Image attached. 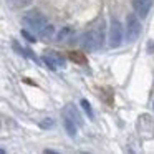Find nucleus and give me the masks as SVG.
Returning <instances> with one entry per match:
<instances>
[{"label":"nucleus","mask_w":154,"mask_h":154,"mask_svg":"<svg viewBox=\"0 0 154 154\" xmlns=\"http://www.w3.org/2000/svg\"><path fill=\"white\" fill-rule=\"evenodd\" d=\"M104 33H103V25L101 28H91V30L85 32L80 38V45L86 51H96L103 47Z\"/></svg>","instance_id":"f257e3e1"},{"label":"nucleus","mask_w":154,"mask_h":154,"mask_svg":"<svg viewBox=\"0 0 154 154\" xmlns=\"http://www.w3.org/2000/svg\"><path fill=\"white\" fill-rule=\"evenodd\" d=\"M139 33H141V22L137 20V14L136 12L134 14H128V17H126V40L129 43H133V42L137 40Z\"/></svg>","instance_id":"7ed1b4c3"},{"label":"nucleus","mask_w":154,"mask_h":154,"mask_svg":"<svg viewBox=\"0 0 154 154\" xmlns=\"http://www.w3.org/2000/svg\"><path fill=\"white\" fill-rule=\"evenodd\" d=\"M53 33H55V27L53 25H45L43 28H42V32H40V37L42 38H51L53 37Z\"/></svg>","instance_id":"1a4fd4ad"},{"label":"nucleus","mask_w":154,"mask_h":154,"mask_svg":"<svg viewBox=\"0 0 154 154\" xmlns=\"http://www.w3.org/2000/svg\"><path fill=\"white\" fill-rule=\"evenodd\" d=\"M63 114H66V116H70L71 119L75 121V123L78 124V126H81L83 124V118H81L80 111H78V108L75 106V104H66V106L63 108Z\"/></svg>","instance_id":"423d86ee"},{"label":"nucleus","mask_w":154,"mask_h":154,"mask_svg":"<svg viewBox=\"0 0 154 154\" xmlns=\"http://www.w3.org/2000/svg\"><path fill=\"white\" fill-rule=\"evenodd\" d=\"M151 7H152V0H133V8L141 18L147 17Z\"/></svg>","instance_id":"39448f33"},{"label":"nucleus","mask_w":154,"mask_h":154,"mask_svg":"<svg viewBox=\"0 0 154 154\" xmlns=\"http://www.w3.org/2000/svg\"><path fill=\"white\" fill-rule=\"evenodd\" d=\"M12 47H14L15 50L18 51V55H23V57L27 55V53H23V48H22V47H18V43H17V42H14V43H12Z\"/></svg>","instance_id":"dca6fc26"},{"label":"nucleus","mask_w":154,"mask_h":154,"mask_svg":"<svg viewBox=\"0 0 154 154\" xmlns=\"http://www.w3.org/2000/svg\"><path fill=\"white\" fill-rule=\"evenodd\" d=\"M43 63L47 65V66L50 68V70H57V68H58V63H57V60H55V58L51 57V55H48V53L43 57Z\"/></svg>","instance_id":"9d476101"},{"label":"nucleus","mask_w":154,"mask_h":154,"mask_svg":"<svg viewBox=\"0 0 154 154\" xmlns=\"http://www.w3.org/2000/svg\"><path fill=\"white\" fill-rule=\"evenodd\" d=\"M63 126H65V129H66L68 136H71V137L76 136V124H75V121L71 119L70 116H66V114H63Z\"/></svg>","instance_id":"0eeeda50"},{"label":"nucleus","mask_w":154,"mask_h":154,"mask_svg":"<svg viewBox=\"0 0 154 154\" xmlns=\"http://www.w3.org/2000/svg\"><path fill=\"white\" fill-rule=\"evenodd\" d=\"M73 33H75V30L71 27H63L60 30V33H58L57 38H58V42H65V40H68V38H70Z\"/></svg>","instance_id":"6e6552de"},{"label":"nucleus","mask_w":154,"mask_h":154,"mask_svg":"<svg viewBox=\"0 0 154 154\" xmlns=\"http://www.w3.org/2000/svg\"><path fill=\"white\" fill-rule=\"evenodd\" d=\"M81 106H83V109H85V113L88 114V116L91 118V119H93L94 118V113H93V109H91V104L88 103L86 100H81Z\"/></svg>","instance_id":"f8f14e48"},{"label":"nucleus","mask_w":154,"mask_h":154,"mask_svg":"<svg viewBox=\"0 0 154 154\" xmlns=\"http://www.w3.org/2000/svg\"><path fill=\"white\" fill-rule=\"evenodd\" d=\"M53 126H55V121L51 119V118H45V119L40 121V128H42V129H51Z\"/></svg>","instance_id":"9b49d317"},{"label":"nucleus","mask_w":154,"mask_h":154,"mask_svg":"<svg viewBox=\"0 0 154 154\" xmlns=\"http://www.w3.org/2000/svg\"><path fill=\"white\" fill-rule=\"evenodd\" d=\"M123 25L119 23L118 18H111V27H109V47L111 48H118L123 43Z\"/></svg>","instance_id":"20e7f679"},{"label":"nucleus","mask_w":154,"mask_h":154,"mask_svg":"<svg viewBox=\"0 0 154 154\" xmlns=\"http://www.w3.org/2000/svg\"><path fill=\"white\" fill-rule=\"evenodd\" d=\"M48 55H51V57L57 60V63H58V66H65V58L61 57V55H58L57 51H47Z\"/></svg>","instance_id":"ddd939ff"},{"label":"nucleus","mask_w":154,"mask_h":154,"mask_svg":"<svg viewBox=\"0 0 154 154\" xmlns=\"http://www.w3.org/2000/svg\"><path fill=\"white\" fill-rule=\"evenodd\" d=\"M70 58H71L73 61H78V63H83V65L86 63V60H85V57H83L81 53H71Z\"/></svg>","instance_id":"4468645a"},{"label":"nucleus","mask_w":154,"mask_h":154,"mask_svg":"<svg viewBox=\"0 0 154 154\" xmlns=\"http://www.w3.org/2000/svg\"><path fill=\"white\" fill-rule=\"evenodd\" d=\"M22 37H23L27 42H30V43H33V42H37V40H35V37H33V35H32L28 30H25V28L22 30Z\"/></svg>","instance_id":"2eb2a0df"},{"label":"nucleus","mask_w":154,"mask_h":154,"mask_svg":"<svg viewBox=\"0 0 154 154\" xmlns=\"http://www.w3.org/2000/svg\"><path fill=\"white\" fill-rule=\"evenodd\" d=\"M23 23H25V27H28L30 30L40 33L42 28H43L48 22H47V17H45L43 14H40V12H37V10H32V12H27V14L23 15Z\"/></svg>","instance_id":"f03ea898"}]
</instances>
